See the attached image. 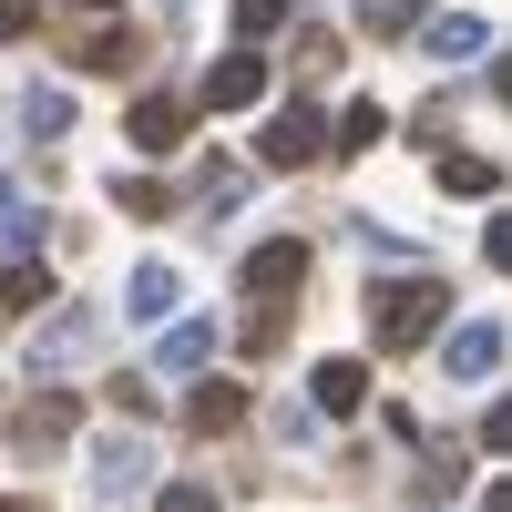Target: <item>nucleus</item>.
<instances>
[{"instance_id": "nucleus-1", "label": "nucleus", "mask_w": 512, "mask_h": 512, "mask_svg": "<svg viewBox=\"0 0 512 512\" xmlns=\"http://www.w3.org/2000/svg\"><path fill=\"white\" fill-rule=\"evenodd\" d=\"M441 328H451V277H431V267L369 277V338H379L390 359H420Z\"/></svg>"}, {"instance_id": "nucleus-2", "label": "nucleus", "mask_w": 512, "mask_h": 512, "mask_svg": "<svg viewBox=\"0 0 512 512\" xmlns=\"http://www.w3.org/2000/svg\"><path fill=\"white\" fill-rule=\"evenodd\" d=\"M318 154H328V113L318 103L267 113V134H256V164H267V175H297V164H318Z\"/></svg>"}, {"instance_id": "nucleus-3", "label": "nucleus", "mask_w": 512, "mask_h": 512, "mask_svg": "<svg viewBox=\"0 0 512 512\" xmlns=\"http://www.w3.org/2000/svg\"><path fill=\"white\" fill-rule=\"evenodd\" d=\"M154 482V431H103L93 441V502H123Z\"/></svg>"}, {"instance_id": "nucleus-4", "label": "nucleus", "mask_w": 512, "mask_h": 512, "mask_svg": "<svg viewBox=\"0 0 512 512\" xmlns=\"http://www.w3.org/2000/svg\"><path fill=\"white\" fill-rule=\"evenodd\" d=\"M246 103H267V52L256 41H236V52L205 72V93H195V113H246Z\"/></svg>"}, {"instance_id": "nucleus-5", "label": "nucleus", "mask_w": 512, "mask_h": 512, "mask_svg": "<svg viewBox=\"0 0 512 512\" xmlns=\"http://www.w3.org/2000/svg\"><path fill=\"white\" fill-rule=\"evenodd\" d=\"M297 277H308V246H297V236H267V246L246 256V308H287Z\"/></svg>"}, {"instance_id": "nucleus-6", "label": "nucleus", "mask_w": 512, "mask_h": 512, "mask_svg": "<svg viewBox=\"0 0 512 512\" xmlns=\"http://www.w3.org/2000/svg\"><path fill=\"white\" fill-rule=\"evenodd\" d=\"M164 338H154V379H195L205 359H216V318H195V308H175V318H154Z\"/></svg>"}, {"instance_id": "nucleus-7", "label": "nucleus", "mask_w": 512, "mask_h": 512, "mask_svg": "<svg viewBox=\"0 0 512 512\" xmlns=\"http://www.w3.org/2000/svg\"><path fill=\"white\" fill-rule=\"evenodd\" d=\"M502 359H512V338H502V318H461V328L441 338V369H451V379H472V390H482V379H492Z\"/></svg>"}, {"instance_id": "nucleus-8", "label": "nucleus", "mask_w": 512, "mask_h": 512, "mask_svg": "<svg viewBox=\"0 0 512 512\" xmlns=\"http://www.w3.org/2000/svg\"><path fill=\"white\" fill-rule=\"evenodd\" d=\"M72 431H82V400H72V390H31V400L11 410V441H21V451H62Z\"/></svg>"}, {"instance_id": "nucleus-9", "label": "nucleus", "mask_w": 512, "mask_h": 512, "mask_svg": "<svg viewBox=\"0 0 512 512\" xmlns=\"http://www.w3.org/2000/svg\"><path fill=\"white\" fill-rule=\"evenodd\" d=\"M246 420H256V400L236 390V379H195L185 390V431L195 441H226V431H246Z\"/></svg>"}, {"instance_id": "nucleus-10", "label": "nucleus", "mask_w": 512, "mask_h": 512, "mask_svg": "<svg viewBox=\"0 0 512 512\" xmlns=\"http://www.w3.org/2000/svg\"><path fill=\"white\" fill-rule=\"evenodd\" d=\"M144 52H154V31L113 21V31H82L72 41V72H144Z\"/></svg>"}, {"instance_id": "nucleus-11", "label": "nucleus", "mask_w": 512, "mask_h": 512, "mask_svg": "<svg viewBox=\"0 0 512 512\" xmlns=\"http://www.w3.org/2000/svg\"><path fill=\"white\" fill-rule=\"evenodd\" d=\"M185 134H195V103L185 93H144L134 103V154H175Z\"/></svg>"}, {"instance_id": "nucleus-12", "label": "nucleus", "mask_w": 512, "mask_h": 512, "mask_svg": "<svg viewBox=\"0 0 512 512\" xmlns=\"http://www.w3.org/2000/svg\"><path fill=\"white\" fill-rule=\"evenodd\" d=\"M93 338H103V318H93V308H52V328L31 338V369H72Z\"/></svg>"}, {"instance_id": "nucleus-13", "label": "nucleus", "mask_w": 512, "mask_h": 512, "mask_svg": "<svg viewBox=\"0 0 512 512\" xmlns=\"http://www.w3.org/2000/svg\"><path fill=\"white\" fill-rule=\"evenodd\" d=\"M420 41H431V62H482L492 52V21L482 11H441V21L420 11Z\"/></svg>"}, {"instance_id": "nucleus-14", "label": "nucleus", "mask_w": 512, "mask_h": 512, "mask_svg": "<svg viewBox=\"0 0 512 512\" xmlns=\"http://www.w3.org/2000/svg\"><path fill=\"white\" fill-rule=\"evenodd\" d=\"M308 400H318V410H338V420L369 410V369H359V359H318V369H308Z\"/></svg>"}, {"instance_id": "nucleus-15", "label": "nucleus", "mask_w": 512, "mask_h": 512, "mask_svg": "<svg viewBox=\"0 0 512 512\" xmlns=\"http://www.w3.org/2000/svg\"><path fill=\"white\" fill-rule=\"evenodd\" d=\"M0 308H11V318H31V308H52V267H41L31 246L11 256V267H0Z\"/></svg>"}, {"instance_id": "nucleus-16", "label": "nucleus", "mask_w": 512, "mask_h": 512, "mask_svg": "<svg viewBox=\"0 0 512 512\" xmlns=\"http://www.w3.org/2000/svg\"><path fill=\"white\" fill-rule=\"evenodd\" d=\"M123 308H134V318H175V308H185V277H175V267L154 256V267H134V287H123Z\"/></svg>"}, {"instance_id": "nucleus-17", "label": "nucleus", "mask_w": 512, "mask_h": 512, "mask_svg": "<svg viewBox=\"0 0 512 512\" xmlns=\"http://www.w3.org/2000/svg\"><path fill=\"white\" fill-rule=\"evenodd\" d=\"M21 134H31V144H62V134H72V93H62V82L21 93Z\"/></svg>"}, {"instance_id": "nucleus-18", "label": "nucleus", "mask_w": 512, "mask_h": 512, "mask_svg": "<svg viewBox=\"0 0 512 512\" xmlns=\"http://www.w3.org/2000/svg\"><path fill=\"white\" fill-rule=\"evenodd\" d=\"M379 134H390V113H379V103H349V113H328V144H338V154H369Z\"/></svg>"}, {"instance_id": "nucleus-19", "label": "nucleus", "mask_w": 512, "mask_h": 512, "mask_svg": "<svg viewBox=\"0 0 512 512\" xmlns=\"http://www.w3.org/2000/svg\"><path fill=\"white\" fill-rule=\"evenodd\" d=\"M0 246H11V256H21V246H41V205H31L11 175H0Z\"/></svg>"}, {"instance_id": "nucleus-20", "label": "nucleus", "mask_w": 512, "mask_h": 512, "mask_svg": "<svg viewBox=\"0 0 512 512\" xmlns=\"http://www.w3.org/2000/svg\"><path fill=\"white\" fill-rule=\"evenodd\" d=\"M461 492V441H431L420 451V502H451Z\"/></svg>"}, {"instance_id": "nucleus-21", "label": "nucleus", "mask_w": 512, "mask_h": 512, "mask_svg": "<svg viewBox=\"0 0 512 512\" xmlns=\"http://www.w3.org/2000/svg\"><path fill=\"white\" fill-rule=\"evenodd\" d=\"M113 205H123V216H134V226H154V216H175V195H164L154 175H123V185H113Z\"/></svg>"}, {"instance_id": "nucleus-22", "label": "nucleus", "mask_w": 512, "mask_h": 512, "mask_svg": "<svg viewBox=\"0 0 512 512\" xmlns=\"http://www.w3.org/2000/svg\"><path fill=\"white\" fill-rule=\"evenodd\" d=\"M502 185V164H482V154H441V195H492Z\"/></svg>"}, {"instance_id": "nucleus-23", "label": "nucleus", "mask_w": 512, "mask_h": 512, "mask_svg": "<svg viewBox=\"0 0 512 512\" xmlns=\"http://www.w3.org/2000/svg\"><path fill=\"white\" fill-rule=\"evenodd\" d=\"M359 31H379V41L420 31V0H359Z\"/></svg>"}, {"instance_id": "nucleus-24", "label": "nucleus", "mask_w": 512, "mask_h": 512, "mask_svg": "<svg viewBox=\"0 0 512 512\" xmlns=\"http://www.w3.org/2000/svg\"><path fill=\"white\" fill-rule=\"evenodd\" d=\"M267 31H287V0H236V41L267 52Z\"/></svg>"}, {"instance_id": "nucleus-25", "label": "nucleus", "mask_w": 512, "mask_h": 512, "mask_svg": "<svg viewBox=\"0 0 512 512\" xmlns=\"http://www.w3.org/2000/svg\"><path fill=\"white\" fill-rule=\"evenodd\" d=\"M236 185H246V175H236V164H205V195H195V216H205V226H216V216H226V205H236Z\"/></svg>"}, {"instance_id": "nucleus-26", "label": "nucleus", "mask_w": 512, "mask_h": 512, "mask_svg": "<svg viewBox=\"0 0 512 512\" xmlns=\"http://www.w3.org/2000/svg\"><path fill=\"white\" fill-rule=\"evenodd\" d=\"M472 441H482L492 461H512V400H492V410H482V431H472Z\"/></svg>"}, {"instance_id": "nucleus-27", "label": "nucleus", "mask_w": 512, "mask_h": 512, "mask_svg": "<svg viewBox=\"0 0 512 512\" xmlns=\"http://www.w3.org/2000/svg\"><path fill=\"white\" fill-rule=\"evenodd\" d=\"M154 512H216V492H205V482H164Z\"/></svg>"}, {"instance_id": "nucleus-28", "label": "nucleus", "mask_w": 512, "mask_h": 512, "mask_svg": "<svg viewBox=\"0 0 512 512\" xmlns=\"http://www.w3.org/2000/svg\"><path fill=\"white\" fill-rule=\"evenodd\" d=\"M41 31V11H31V0H0V52H11V41H31Z\"/></svg>"}, {"instance_id": "nucleus-29", "label": "nucleus", "mask_w": 512, "mask_h": 512, "mask_svg": "<svg viewBox=\"0 0 512 512\" xmlns=\"http://www.w3.org/2000/svg\"><path fill=\"white\" fill-rule=\"evenodd\" d=\"M72 11H113V0H72Z\"/></svg>"}, {"instance_id": "nucleus-30", "label": "nucleus", "mask_w": 512, "mask_h": 512, "mask_svg": "<svg viewBox=\"0 0 512 512\" xmlns=\"http://www.w3.org/2000/svg\"><path fill=\"white\" fill-rule=\"evenodd\" d=\"M0 512H31V502H0Z\"/></svg>"}]
</instances>
